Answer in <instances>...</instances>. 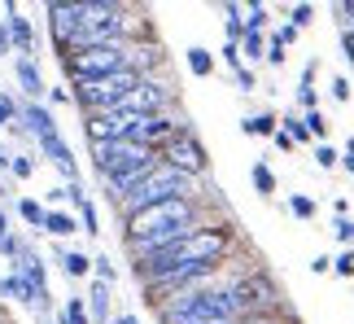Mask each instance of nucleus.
Returning <instances> with one entry per match:
<instances>
[{
	"label": "nucleus",
	"instance_id": "1",
	"mask_svg": "<svg viewBox=\"0 0 354 324\" xmlns=\"http://www.w3.org/2000/svg\"><path fill=\"white\" fill-rule=\"evenodd\" d=\"M227 250H232V233H227L223 224H197L184 241H175V246L158 250L153 259L136 263V276H140V280H153V276L175 272V267H193V263H223V259H227Z\"/></svg>",
	"mask_w": 354,
	"mask_h": 324
},
{
	"label": "nucleus",
	"instance_id": "2",
	"mask_svg": "<svg viewBox=\"0 0 354 324\" xmlns=\"http://www.w3.org/2000/svg\"><path fill=\"white\" fill-rule=\"evenodd\" d=\"M193 188H197V180L193 175H184V171H175V167H167V162H158L153 167V175L136 188V193H127L118 201V210H122V219L127 215H136V210H149V206H162V201H180V197H193Z\"/></svg>",
	"mask_w": 354,
	"mask_h": 324
},
{
	"label": "nucleus",
	"instance_id": "3",
	"mask_svg": "<svg viewBox=\"0 0 354 324\" xmlns=\"http://www.w3.org/2000/svg\"><path fill=\"white\" fill-rule=\"evenodd\" d=\"M136 84H140V75H136V71H114V75H101V79H84V84H75L71 101H75L84 114L118 110V105L127 101V92H131Z\"/></svg>",
	"mask_w": 354,
	"mask_h": 324
},
{
	"label": "nucleus",
	"instance_id": "4",
	"mask_svg": "<svg viewBox=\"0 0 354 324\" xmlns=\"http://www.w3.org/2000/svg\"><path fill=\"white\" fill-rule=\"evenodd\" d=\"M71 84H84V79H101L114 71H127V44H105V48H79L62 57Z\"/></svg>",
	"mask_w": 354,
	"mask_h": 324
},
{
	"label": "nucleus",
	"instance_id": "5",
	"mask_svg": "<svg viewBox=\"0 0 354 324\" xmlns=\"http://www.w3.org/2000/svg\"><path fill=\"white\" fill-rule=\"evenodd\" d=\"M92 162H97L101 180H110V175L149 167V162H162V158L153 150H145V145H136V141H101V145H92Z\"/></svg>",
	"mask_w": 354,
	"mask_h": 324
},
{
	"label": "nucleus",
	"instance_id": "6",
	"mask_svg": "<svg viewBox=\"0 0 354 324\" xmlns=\"http://www.w3.org/2000/svg\"><path fill=\"white\" fill-rule=\"evenodd\" d=\"M171 101H175V88L167 84V79H162V75H145L140 84L127 92V101H122L118 110L149 118V114H167V110H171Z\"/></svg>",
	"mask_w": 354,
	"mask_h": 324
},
{
	"label": "nucleus",
	"instance_id": "7",
	"mask_svg": "<svg viewBox=\"0 0 354 324\" xmlns=\"http://www.w3.org/2000/svg\"><path fill=\"white\" fill-rule=\"evenodd\" d=\"M158 158L167 162V167H175V171H184V175H193V180H201L206 175V150H201V141L193 136V127L188 132H180V136H171L167 145L158 150Z\"/></svg>",
	"mask_w": 354,
	"mask_h": 324
},
{
	"label": "nucleus",
	"instance_id": "8",
	"mask_svg": "<svg viewBox=\"0 0 354 324\" xmlns=\"http://www.w3.org/2000/svg\"><path fill=\"white\" fill-rule=\"evenodd\" d=\"M140 114H127V110H101V114H84V136L88 145H101V141H131Z\"/></svg>",
	"mask_w": 354,
	"mask_h": 324
},
{
	"label": "nucleus",
	"instance_id": "9",
	"mask_svg": "<svg viewBox=\"0 0 354 324\" xmlns=\"http://www.w3.org/2000/svg\"><path fill=\"white\" fill-rule=\"evenodd\" d=\"M44 18H48V31H53V48L71 53L79 26H84V5H62V0H53V5H44Z\"/></svg>",
	"mask_w": 354,
	"mask_h": 324
},
{
	"label": "nucleus",
	"instance_id": "10",
	"mask_svg": "<svg viewBox=\"0 0 354 324\" xmlns=\"http://www.w3.org/2000/svg\"><path fill=\"white\" fill-rule=\"evenodd\" d=\"M0 26H5L13 53H18V57H31V53H35V31H31V22L18 13V5H5V22H0Z\"/></svg>",
	"mask_w": 354,
	"mask_h": 324
},
{
	"label": "nucleus",
	"instance_id": "11",
	"mask_svg": "<svg viewBox=\"0 0 354 324\" xmlns=\"http://www.w3.org/2000/svg\"><path fill=\"white\" fill-rule=\"evenodd\" d=\"M39 150H44V158L66 175V184H79V162L71 154V145L62 141V132H53V136H39Z\"/></svg>",
	"mask_w": 354,
	"mask_h": 324
},
{
	"label": "nucleus",
	"instance_id": "12",
	"mask_svg": "<svg viewBox=\"0 0 354 324\" xmlns=\"http://www.w3.org/2000/svg\"><path fill=\"white\" fill-rule=\"evenodd\" d=\"M18 127H22V132H31V136L39 141V136H53V132H57V118H53L48 105L26 101V105H18Z\"/></svg>",
	"mask_w": 354,
	"mask_h": 324
},
{
	"label": "nucleus",
	"instance_id": "13",
	"mask_svg": "<svg viewBox=\"0 0 354 324\" xmlns=\"http://www.w3.org/2000/svg\"><path fill=\"white\" fill-rule=\"evenodd\" d=\"M13 75H18V88L26 92V101H39V97H44V75H39L35 57H18V62H13Z\"/></svg>",
	"mask_w": 354,
	"mask_h": 324
},
{
	"label": "nucleus",
	"instance_id": "14",
	"mask_svg": "<svg viewBox=\"0 0 354 324\" xmlns=\"http://www.w3.org/2000/svg\"><path fill=\"white\" fill-rule=\"evenodd\" d=\"M110 294H114V285H105V280H97L92 276V285H88V316H92V324H110L114 316H110Z\"/></svg>",
	"mask_w": 354,
	"mask_h": 324
},
{
	"label": "nucleus",
	"instance_id": "15",
	"mask_svg": "<svg viewBox=\"0 0 354 324\" xmlns=\"http://www.w3.org/2000/svg\"><path fill=\"white\" fill-rule=\"evenodd\" d=\"M0 294L5 298H13V303H26V307H35V294H31V285L18 276V272H9V276H0Z\"/></svg>",
	"mask_w": 354,
	"mask_h": 324
},
{
	"label": "nucleus",
	"instance_id": "16",
	"mask_svg": "<svg viewBox=\"0 0 354 324\" xmlns=\"http://www.w3.org/2000/svg\"><path fill=\"white\" fill-rule=\"evenodd\" d=\"M44 233L48 237H71V233H79V219L66 215V210H48L44 215Z\"/></svg>",
	"mask_w": 354,
	"mask_h": 324
},
{
	"label": "nucleus",
	"instance_id": "17",
	"mask_svg": "<svg viewBox=\"0 0 354 324\" xmlns=\"http://www.w3.org/2000/svg\"><path fill=\"white\" fill-rule=\"evenodd\" d=\"M223 31H227V44L245 39V9L241 5H223Z\"/></svg>",
	"mask_w": 354,
	"mask_h": 324
},
{
	"label": "nucleus",
	"instance_id": "18",
	"mask_svg": "<svg viewBox=\"0 0 354 324\" xmlns=\"http://www.w3.org/2000/svg\"><path fill=\"white\" fill-rule=\"evenodd\" d=\"M62 272L75 276V280H84V276H92V259H88L84 250H66L62 254Z\"/></svg>",
	"mask_w": 354,
	"mask_h": 324
},
{
	"label": "nucleus",
	"instance_id": "19",
	"mask_svg": "<svg viewBox=\"0 0 354 324\" xmlns=\"http://www.w3.org/2000/svg\"><path fill=\"white\" fill-rule=\"evenodd\" d=\"M245 132H250V136H276V132H280V118L276 114H250V118H245Z\"/></svg>",
	"mask_w": 354,
	"mask_h": 324
},
{
	"label": "nucleus",
	"instance_id": "20",
	"mask_svg": "<svg viewBox=\"0 0 354 324\" xmlns=\"http://www.w3.org/2000/svg\"><path fill=\"white\" fill-rule=\"evenodd\" d=\"M18 215H22V224H31V228H44V215H48V206H44V201H35V197H22V201H18Z\"/></svg>",
	"mask_w": 354,
	"mask_h": 324
},
{
	"label": "nucleus",
	"instance_id": "21",
	"mask_svg": "<svg viewBox=\"0 0 354 324\" xmlns=\"http://www.w3.org/2000/svg\"><path fill=\"white\" fill-rule=\"evenodd\" d=\"M250 180H254V188H258L263 197H271V193H276V175H271V167H267V162H254V167H250Z\"/></svg>",
	"mask_w": 354,
	"mask_h": 324
},
{
	"label": "nucleus",
	"instance_id": "22",
	"mask_svg": "<svg viewBox=\"0 0 354 324\" xmlns=\"http://www.w3.org/2000/svg\"><path fill=\"white\" fill-rule=\"evenodd\" d=\"M267 35H258V31H245V39H241V57H250V62H263L267 57Z\"/></svg>",
	"mask_w": 354,
	"mask_h": 324
},
{
	"label": "nucleus",
	"instance_id": "23",
	"mask_svg": "<svg viewBox=\"0 0 354 324\" xmlns=\"http://www.w3.org/2000/svg\"><path fill=\"white\" fill-rule=\"evenodd\" d=\"M280 123H284L280 132H284V136H289L293 145H306V141H310V132H306V123H302V114H284Z\"/></svg>",
	"mask_w": 354,
	"mask_h": 324
},
{
	"label": "nucleus",
	"instance_id": "24",
	"mask_svg": "<svg viewBox=\"0 0 354 324\" xmlns=\"http://www.w3.org/2000/svg\"><path fill=\"white\" fill-rule=\"evenodd\" d=\"M62 316H66V324H92V316H88V303H84V298H66Z\"/></svg>",
	"mask_w": 354,
	"mask_h": 324
},
{
	"label": "nucleus",
	"instance_id": "25",
	"mask_svg": "<svg viewBox=\"0 0 354 324\" xmlns=\"http://www.w3.org/2000/svg\"><path fill=\"white\" fill-rule=\"evenodd\" d=\"M188 71H193V75H210L214 71V57H210L206 48H188Z\"/></svg>",
	"mask_w": 354,
	"mask_h": 324
},
{
	"label": "nucleus",
	"instance_id": "26",
	"mask_svg": "<svg viewBox=\"0 0 354 324\" xmlns=\"http://www.w3.org/2000/svg\"><path fill=\"white\" fill-rule=\"evenodd\" d=\"M9 175H13V180H31V175H35V158L31 154H13Z\"/></svg>",
	"mask_w": 354,
	"mask_h": 324
},
{
	"label": "nucleus",
	"instance_id": "27",
	"mask_svg": "<svg viewBox=\"0 0 354 324\" xmlns=\"http://www.w3.org/2000/svg\"><path fill=\"white\" fill-rule=\"evenodd\" d=\"M79 219H84V233H88V237H97V233H101V224H97V206H92L88 197L79 201Z\"/></svg>",
	"mask_w": 354,
	"mask_h": 324
},
{
	"label": "nucleus",
	"instance_id": "28",
	"mask_svg": "<svg viewBox=\"0 0 354 324\" xmlns=\"http://www.w3.org/2000/svg\"><path fill=\"white\" fill-rule=\"evenodd\" d=\"M289 210L297 215V219H310V215H315V197H306V193H293V197H289Z\"/></svg>",
	"mask_w": 354,
	"mask_h": 324
},
{
	"label": "nucleus",
	"instance_id": "29",
	"mask_svg": "<svg viewBox=\"0 0 354 324\" xmlns=\"http://www.w3.org/2000/svg\"><path fill=\"white\" fill-rule=\"evenodd\" d=\"M92 272H97V280H105V285H114V280H118V267H114V259H105V254H101V259H92Z\"/></svg>",
	"mask_w": 354,
	"mask_h": 324
},
{
	"label": "nucleus",
	"instance_id": "30",
	"mask_svg": "<svg viewBox=\"0 0 354 324\" xmlns=\"http://www.w3.org/2000/svg\"><path fill=\"white\" fill-rule=\"evenodd\" d=\"M263 26H267V9L263 5H250V9H245V31H258V35H263Z\"/></svg>",
	"mask_w": 354,
	"mask_h": 324
},
{
	"label": "nucleus",
	"instance_id": "31",
	"mask_svg": "<svg viewBox=\"0 0 354 324\" xmlns=\"http://www.w3.org/2000/svg\"><path fill=\"white\" fill-rule=\"evenodd\" d=\"M13 123H18V101L5 92V97H0V127H13Z\"/></svg>",
	"mask_w": 354,
	"mask_h": 324
},
{
	"label": "nucleus",
	"instance_id": "32",
	"mask_svg": "<svg viewBox=\"0 0 354 324\" xmlns=\"http://www.w3.org/2000/svg\"><path fill=\"white\" fill-rule=\"evenodd\" d=\"M315 18V5H293L289 9V22H293V31H302V26Z\"/></svg>",
	"mask_w": 354,
	"mask_h": 324
},
{
	"label": "nucleus",
	"instance_id": "33",
	"mask_svg": "<svg viewBox=\"0 0 354 324\" xmlns=\"http://www.w3.org/2000/svg\"><path fill=\"white\" fill-rule=\"evenodd\" d=\"M302 123H306V132H310V136H328V123H324V114H319V110L302 114Z\"/></svg>",
	"mask_w": 354,
	"mask_h": 324
},
{
	"label": "nucleus",
	"instance_id": "34",
	"mask_svg": "<svg viewBox=\"0 0 354 324\" xmlns=\"http://www.w3.org/2000/svg\"><path fill=\"white\" fill-rule=\"evenodd\" d=\"M315 162H319L324 171H333V167H337L342 158H337V150H333V145H319V150H315Z\"/></svg>",
	"mask_w": 354,
	"mask_h": 324
},
{
	"label": "nucleus",
	"instance_id": "35",
	"mask_svg": "<svg viewBox=\"0 0 354 324\" xmlns=\"http://www.w3.org/2000/svg\"><path fill=\"white\" fill-rule=\"evenodd\" d=\"M297 110H302V114H310V110H315V88L297 84Z\"/></svg>",
	"mask_w": 354,
	"mask_h": 324
},
{
	"label": "nucleus",
	"instance_id": "36",
	"mask_svg": "<svg viewBox=\"0 0 354 324\" xmlns=\"http://www.w3.org/2000/svg\"><path fill=\"white\" fill-rule=\"evenodd\" d=\"M333 267H337V276H354V254H350V250H342V254L333 259Z\"/></svg>",
	"mask_w": 354,
	"mask_h": 324
},
{
	"label": "nucleus",
	"instance_id": "37",
	"mask_svg": "<svg viewBox=\"0 0 354 324\" xmlns=\"http://www.w3.org/2000/svg\"><path fill=\"white\" fill-rule=\"evenodd\" d=\"M333 237L337 241H354V219H333Z\"/></svg>",
	"mask_w": 354,
	"mask_h": 324
},
{
	"label": "nucleus",
	"instance_id": "38",
	"mask_svg": "<svg viewBox=\"0 0 354 324\" xmlns=\"http://www.w3.org/2000/svg\"><path fill=\"white\" fill-rule=\"evenodd\" d=\"M232 75H236V84H241L245 92H254V88H258V79H254V71H250V66H236Z\"/></svg>",
	"mask_w": 354,
	"mask_h": 324
},
{
	"label": "nucleus",
	"instance_id": "39",
	"mask_svg": "<svg viewBox=\"0 0 354 324\" xmlns=\"http://www.w3.org/2000/svg\"><path fill=\"white\" fill-rule=\"evenodd\" d=\"M328 92H333V97H337V101H346V97H350V79H342V75H337Z\"/></svg>",
	"mask_w": 354,
	"mask_h": 324
},
{
	"label": "nucleus",
	"instance_id": "40",
	"mask_svg": "<svg viewBox=\"0 0 354 324\" xmlns=\"http://www.w3.org/2000/svg\"><path fill=\"white\" fill-rule=\"evenodd\" d=\"M267 62H271V66H280V62H284V44H280V39H271V48H267Z\"/></svg>",
	"mask_w": 354,
	"mask_h": 324
},
{
	"label": "nucleus",
	"instance_id": "41",
	"mask_svg": "<svg viewBox=\"0 0 354 324\" xmlns=\"http://www.w3.org/2000/svg\"><path fill=\"white\" fill-rule=\"evenodd\" d=\"M342 48H346V57L354 62V31H350V26H346V31H342Z\"/></svg>",
	"mask_w": 354,
	"mask_h": 324
},
{
	"label": "nucleus",
	"instance_id": "42",
	"mask_svg": "<svg viewBox=\"0 0 354 324\" xmlns=\"http://www.w3.org/2000/svg\"><path fill=\"white\" fill-rule=\"evenodd\" d=\"M48 101L53 105H66V101H71V92H66V88H48Z\"/></svg>",
	"mask_w": 354,
	"mask_h": 324
},
{
	"label": "nucleus",
	"instance_id": "43",
	"mask_svg": "<svg viewBox=\"0 0 354 324\" xmlns=\"http://www.w3.org/2000/svg\"><path fill=\"white\" fill-rule=\"evenodd\" d=\"M236 324H276V320H271V316H267V312H263V316H241V320H236Z\"/></svg>",
	"mask_w": 354,
	"mask_h": 324
},
{
	"label": "nucleus",
	"instance_id": "44",
	"mask_svg": "<svg viewBox=\"0 0 354 324\" xmlns=\"http://www.w3.org/2000/svg\"><path fill=\"white\" fill-rule=\"evenodd\" d=\"M13 44H9V35H5V26H0V57H9Z\"/></svg>",
	"mask_w": 354,
	"mask_h": 324
},
{
	"label": "nucleus",
	"instance_id": "45",
	"mask_svg": "<svg viewBox=\"0 0 354 324\" xmlns=\"http://www.w3.org/2000/svg\"><path fill=\"white\" fill-rule=\"evenodd\" d=\"M9 162H13V154L5 150V145H0V171H9Z\"/></svg>",
	"mask_w": 354,
	"mask_h": 324
},
{
	"label": "nucleus",
	"instance_id": "46",
	"mask_svg": "<svg viewBox=\"0 0 354 324\" xmlns=\"http://www.w3.org/2000/svg\"><path fill=\"white\" fill-rule=\"evenodd\" d=\"M337 13H342V18H350V22H354V5H337ZM350 31H354V26H350Z\"/></svg>",
	"mask_w": 354,
	"mask_h": 324
},
{
	"label": "nucleus",
	"instance_id": "47",
	"mask_svg": "<svg viewBox=\"0 0 354 324\" xmlns=\"http://www.w3.org/2000/svg\"><path fill=\"white\" fill-rule=\"evenodd\" d=\"M5 237H9V215L0 210V241H5Z\"/></svg>",
	"mask_w": 354,
	"mask_h": 324
},
{
	"label": "nucleus",
	"instance_id": "48",
	"mask_svg": "<svg viewBox=\"0 0 354 324\" xmlns=\"http://www.w3.org/2000/svg\"><path fill=\"white\" fill-rule=\"evenodd\" d=\"M110 324H140V320H136V316H114Z\"/></svg>",
	"mask_w": 354,
	"mask_h": 324
},
{
	"label": "nucleus",
	"instance_id": "49",
	"mask_svg": "<svg viewBox=\"0 0 354 324\" xmlns=\"http://www.w3.org/2000/svg\"><path fill=\"white\" fill-rule=\"evenodd\" d=\"M342 162H346V171H350V175H354V154H346V158H342Z\"/></svg>",
	"mask_w": 354,
	"mask_h": 324
},
{
	"label": "nucleus",
	"instance_id": "50",
	"mask_svg": "<svg viewBox=\"0 0 354 324\" xmlns=\"http://www.w3.org/2000/svg\"><path fill=\"white\" fill-rule=\"evenodd\" d=\"M57 324H66V316H57Z\"/></svg>",
	"mask_w": 354,
	"mask_h": 324
},
{
	"label": "nucleus",
	"instance_id": "51",
	"mask_svg": "<svg viewBox=\"0 0 354 324\" xmlns=\"http://www.w3.org/2000/svg\"><path fill=\"white\" fill-rule=\"evenodd\" d=\"M0 97H5V92H0Z\"/></svg>",
	"mask_w": 354,
	"mask_h": 324
}]
</instances>
